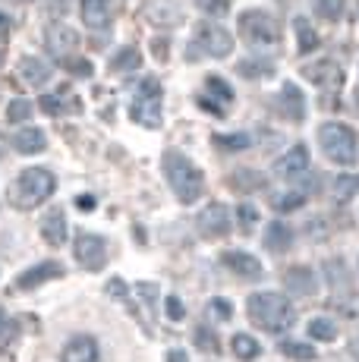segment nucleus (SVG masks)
<instances>
[{"mask_svg":"<svg viewBox=\"0 0 359 362\" xmlns=\"http://www.w3.org/2000/svg\"><path fill=\"white\" fill-rule=\"evenodd\" d=\"M161 164H164V177H167L170 189H174V196L183 202V205H192V202L205 192L202 170H199V167L192 164L183 151L167 148L164 151V158H161Z\"/></svg>","mask_w":359,"mask_h":362,"instance_id":"nucleus-1","label":"nucleus"},{"mask_svg":"<svg viewBox=\"0 0 359 362\" xmlns=\"http://www.w3.org/2000/svg\"><path fill=\"white\" fill-rule=\"evenodd\" d=\"M246 312H249L252 325L268 334H284L287 328H293V303L284 293H252L249 303H246Z\"/></svg>","mask_w":359,"mask_h":362,"instance_id":"nucleus-2","label":"nucleus"},{"mask_svg":"<svg viewBox=\"0 0 359 362\" xmlns=\"http://www.w3.org/2000/svg\"><path fill=\"white\" fill-rule=\"evenodd\" d=\"M54 189H57V180L47 167H25L16 177V183L10 186V205L19 211H32L45 199H51Z\"/></svg>","mask_w":359,"mask_h":362,"instance_id":"nucleus-3","label":"nucleus"},{"mask_svg":"<svg viewBox=\"0 0 359 362\" xmlns=\"http://www.w3.org/2000/svg\"><path fill=\"white\" fill-rule=\"evenodd\" d=\"M319 145L324 151V158L341 167H353L359 158L356 148V132L343 123H322L319 127Z\"/></svg>","mask_w":359,"mask_h":362,"instance_id":"nucleus-4","label":"nucleus"},{"mask_svg":"<svg viewBox=\"0 0 359 362\" xmlns=\"http://www.w3.org/2000/svg\"><path fill=\"white\" fill-rule=\"evenodd\" d=\"M129 117H133L139 127L158 129L164 120V92L158 79H142L139 88L133 95V104H129Z\"/></svg>","mask_w":359,"mask_h":362,"instance_id":"nucleus-5","label":"nucleus"},{"mask_svg":"<svg viewBox=\"0 0 359 362\" xmlns=\"http://www.w3.org/2000/svg\"><path fill=\"white\" fill-rule=\"evenodd\" d=\"M240 35H243V41L249 47H255V51L281 45L278 23H274V16L265 10H246L243 16H240Z\"/></svg>","mask_w":359,"mask_h":362,"instance_id":"nucleus-6","label":"nucleus"},{"mask_svg":"<svg viewBox=\"0 0 359 362\" xmlns=\"http://www.w3.org/2000/svg\"><path fill=\"white\" fill-rule=\"evenodd\" d=\"M230 51H233V35L218 23H202L196 29V38H192L186 57L189 60H196V57H230Z\"/></svg>","mask_w":359,"mask_h":362,"instance_id":"nucleus-7","label":"nucleus"},{"mask_svg":"<svg viewBox=\"0 0 359 362\" xmlns=\"http://www.w3.org/2000/svg\"><path fill=\"white\" fill-rule=\"evenodd\" d=\"M73 255L86 271H101L107 264V240L98 233H79L76 236Z\"/></svg>","mask_w":359,"mask_h":362,"instance_id":"nucleus-8","label":"nucleus"},{"mask_svg":"<svg viewBox=\"0 0 359 362\" xmlns=\"http://www.w3.org/2000/svg\"><path fill=\"white\" fill-rule=\"evenodd\" d=\"M306 173H309L306 145H293V148H290L284 158H278V164H274V177L284 180V183H296V180H302Z\"/></svg>","mask_w":359,"mask_h":362,"instance_id":"nucleus-9","label":"nucleus"},{"mask_svg":"<svg viewBox=\"0 0 359 362\" xmlns=\"http://www.w3.org/2000/svg\"><path fill=\"white\" fill-rule=\"evenodd\" d=\"M274 110H278L284 120H293V123L306 120V98H302V92L293 86V82H284L281 92L274 95Z\"/></svg>","mask_w":359,"mask_h":362,"instance_id":"nucleus-10","label":"nucleus"},{"mask_svg":"<svg viewBox=\"0 0 359 362\" xmlns=\"http://www.w3.org/2000/svg\"><path fill=\"white\" fill-rule=\"evenodd\" d=\"M196 221H199V230L205 236H211V240L230 233V208L220 205V202H211L208 208H202V214Z\"/></svg>","mask_w":359,"mask_h":362,"instance_id":"nucleus-11","label":"nucleus"},{"mask_svg":"<svg viewBox=\"0 0 359 362\" xmlns=\"http://www.w3.org/2000/svg\"><path fill=\"white\" fill-rule=\"evenodd\" d=\"M220 262H224L237 277H243V281H261V274H265V271H261V262L255 259V255H249V252H240V249L224 252L220 255Z\"/></svg>","mask_w":359,"mask_h":362,"instance_id":"nucleus-12","label":"nucleus"},{"mask_svg":"<svg viewBox=\"0 0 359 362\" xmlns=\"http://www.w3.org/2000/svg\"><path fill=\"white\" fill-rule=\"evenodd\" d=\"M41 110H47V114H54V117H60V114H79L82 101H79V95H76L73 88L60 86L57 92L41 95Z\"/></svg>","mask_w":359,"mask_h":362,"instance_id":"nucleus-13","label":"nucleus"},{"mask_svg":"<svg viewBox=\"0 0 359 362\" xmlns=\"http://www.w3.org/2000/svg\"><path fill=\"white\" fill-rule=\"evenodd\" d=\"M54 277H64V264H60V262H41V264L23 271V274L16 277V287L19 290H35L38 284L54 281Z\"/></svg>","mask_w":359,"mask_h":362,"instance_id":"nucleus-14","label":"nucleus"},{"mask_svg":"<svg viewBox=\"0 0 359 362\" xmlns=\"http://www.w3.org/2000/svg\"><path fill=\"white\" fill-rule=\"evenodd\" d=\"M76 45H79V35H76L66 23H51L47 25V47H51L54 54H60V57H70L76 51Z\"/></svg>","mask_w":359,"mask_h":362,"instance_id":"nucleus-15","label":"nucleus"},{"mask_svg":"<svg viewBox=\"0 0 359 362\" xmlns=\"http://www.w3.org/2000/svg\"><path fill=\"white\" fill-rule=\"evenodd\" d=\"M114 16V0H82V19L88 29L105 32Z\"/></svg>","mask_w":359,"mask_h":362,"instance_id":"nucleus-16","label":"nucleus"},{"mask_svg":"<svg viewBox=\"0 0 359 362\" xmlns=\"http://www.w3.org/2000/svg\"><path fill=\"white\" fill-rule=\"evenodd\" d=\"M302 76H306L309 82H315V86H322V88H337L341 79H343V73L337 69L334 60H322V64L302 66Z\"/></svg>","mask_w":359,"mask_h":362,"instance_id":"nucleus-17","label":"nucleus"},{"mask_svg":"<svg viewBox=\"0 0 359 362\" xmlns=\"http://www.w3.org/2000/svg\"><path fill=\"white\" fill-rule=\"evenodd\" d=\"M64 362H98V344L88 334H79L64 346Z\"/></svg>","mask_w":359,"mask_h":362,"instance_id":"nucleus-18","label":"nucleus"},{"mask_svg":"<svg viewBox=\"0 0 359 362\" xmlns=\"http://www.w3.org/2000/svg\"><path fill=\"white\" fill-rule=\"evenodd\" d=\"M41 236H45L51 246H64L66 243V214H64V208H51V211L41 218Z\"/></svg>","mask_w":359,"mask_h":362,"instance_id":"nucleus-19","label":"nucleus"},{"mask_svg":"<svg viewBox=\"0 0 359 362\" xmlns=\"http://www.w3.org/2000/svg\"><path fill=\"white\" fill-rule=\"evenodd\" d=\"M324 274H328V287H331V296H341V290H347L350 296L353 293V284H350V274H347V264H343L341 259H331L324 262Z\"/></svg>","mask_w":359,"mask_h":362,"instance_id":"nucleus-20","label":"nucleus"},{"mask_svg":"<svg viewBox=\"0 0 359 362\" xmlns=\"http://www.w3.org/2000/svg\"><path fill=\"white\" fill-rule=\"evenodd\" d=\"M145 19L155 25H177L180 23V6L174 0H151L145 6Z\"/></svg>","mask_w":359,"mask_h":362,"instance_id":"nucleus-21","label":"nucleus"},{"mask_svg":"<svg viewBox=\"0 0 359 362\" xmlns=\"http://www.w3.org/2000/svg\"><path fill=\"white\" fill-rule=\"evenodd\" d=\"M287 290L293 296H312L315 293V274L306 268V264H300V268H290L287 277H284Z\"/></svg>","mask_w":359,"mask_h":362,"instance_id":"nucleus-22","label":"nucleus"},{"mask_svg":"<svg viewBox=\"0 0 359 362\" xmlns=\"http://www.w3.org/2000/svg\"><path fill=\"white\" fill-rule=\"evenodd\" d=\"M290 243H293V230H290L284 221H271V224H268V230H265V249H268V252H274V255L287 252Z\"/></svg>","mask_w":359,"mask_h":362,"instance_id":"nucleus-23","label":"nucleus"},{"mask_svg":"<svg viewBox=\"0 0 359 362\" xmlns=\"http://www.w3.org/2000/svg\"><path fill=\"white\" fill-rule=\"evenodd\" d=\"M45 145H47L45 132L35 129V127L19 129L16 136H13V148H16L19 155H38V151H45Z\"/></svg>","mask_w":359,"mask_h":362,"instance_id":"nucleus-24","label":"nucleus"},{"mask_svg":"<svg viewBox=\"0 0 359 362\" xmlns=\"http://www.w3.org/2000/svg\"><path fill=\"white\" fill-rule=\"evenodd\" d=\"M19 76H23L29 86L41 88L47 79H51V66H47L41 57H23V60H19Z\"/></svg>","mask_w":359,"mask_h":362,"instance_id":"nucleus-25","label":"nucleus"},{"mask_svg":"<svg viewBox=\"0 0 359 362\" xmlns=\"http://www.w3.org/2000/svg\"><path fill=\"white\" fill-rule=\"evenodd\" d=\"M293 29H296V45H300V54H312L319 47V32L309 25L306 16H296L293 19Z\"/></svg>","mask_w":359,"mask_h":362,"instance_id":"nucleus-26","label":"nucleus"},{"mask_svg":"<svg viewBox=\"0 0 359 362\" xmlns=\"http://www.w3.org/2000/svg\"><path fill=\"white\" fill-rule=\"evenodd\" d=\"M230 346H233V356H237V359H243V362L259 359V353H261L259 340L249 337V334H237V337L230 340Z\"/></svg>","mask_w":359,"mask_h":362,"instance_id":"nucleus-27","label":"nucleus"},{"mask_svg":"<svg viewBox=\"0 0 359 362\" xmlns=\"http://www.w3.org/2000/svg\"><path fill=\"white\" fill-rule=\"evenodd\" d=\"M142 64V54H139V47H123V51H117L114 54V60H110V69L114 73H129V69H139Z\"/></svg>","mask_w":359,"mask_h":362,"instance_id":"nucleus-28","label":"nucleus"},{"mask_svg":"<svg viewBox=\"0 0 359 362\" xmlns=\"http://www.w3.org/2000/svg\"><path fill=\"white\" fill-rule=\"evenodd\" d=\"M353 196H359V173H341V177L334 180V199L350 202Z\"/></svg>","mask_w":359,"mask_h":362,"instance_id":"nucleus-29","label":"nucleus"},{"mask_svg":"<svg viewBox=\"0 0 359 362\" xmlns=\"http://www.w3.org/2000/svg\"><path fill=\"white\" fill-rule=\"evenodd\" d=\"M281 353H284L287 359H296V362H312L315 356H319L315 346L300 344V340H284V344H281Z\"/></svg>","mask_w":359,"mask_h":362,"instance_id":"nucleus-30","label":"nucleus"},{"mask_svg":"<svg viewBox=\"0 0 359 362\" xmlns=\"http://www.w3.org/2000/svg\"><path fill=\"white\" fill-rule=\"evenodd\" d=\"M309 337L322 340V344H331V340H337V325L331 322V318H312V322H309Z\"/></svg>","mask_w":359,"mask_h":362,"instance_id":"nucleus-31","label":"nucleus"},{"mask_svg":"<svg viewBox=\"0 0 359 362\" xmlns=\"http://www.w3.org/2000/svg\"><path fill=\"white\" fill-rule=\"evenodd\" d=\"M237 73L243 76V79H261V76H271L274 66L268 64V60H240Z\"/></svg>","mask_w":359,"mask_h":362,"instance_id":"nucleus-32","label":"nucleus"},{"mask_svg":"<svg viewBox=\"0 0 359 362\" xmlns=\"http://www.w3.org/2000/svg\"><path fill=\"white\" fill-rule=\"evenodd\" d=\"M192 337H196V346H199V350H202V353H218V350H220V344H218V334L211 331L208 325H199Z\"/></svg>","mask_w":359,"mask_h":362,"instance_id":"nucleus-33","label":"nucleus"},{"mask_svg":"<svg viewBox=\"0 0 359 362\" xmlns=\"http://www.w3.org/2000/svg\"><path fill=\"white\" fill-rule=\"evenodd\" d=\"M205 92L215 95V98H220V104H230L233 101V88L227 86L220 76H208V79H205Z\"/></svg>","mask_w":359,"mask_h":362,"instance_id":"nucleus-34","label":"nucleus"},{"mask_svg":"<svg viewBox=\"0 0 359 362\" xmlns=\"http://www.w3.org/2000/svg\"><path fill=\"white\" fill-rule=\"evenodd\" d=\"M215 145L218 148H224V151H240V148H249V136L246 132H233V136H215Z\"/></svg>","mask_w":359,"mask_h":362,"instance_id":"nucleus-35","label":"nucleus"},{"mask_svg":"<svg viewBox=\"0 0 359 362\" xmlns=\"http://www.w3.org/2000/svg\"><path fill=\"white\" fill-rule=\"evenodd\" d=\"M312 10L319 13L322 19H328V23H334V19L343 13V0H312Z\"/></svg>","mask_w":359,"mask_h":362,"instance_id":"nucleus-36","label":"nucleus"},{"mask_svg":"<svg viewBox=\"0 0 359 362\" xmlns=\"http://www.w3.org/2000/svg\"><path fill=\"white\" fill-rule=\"evenodd\" d=\"M136 293L145 303V322H151L155 318V299H158V284H139L136 287Z\"/></svg>","mask_w":359,"mask_h":362,"instance_id":"nucleus-37","label":"nucleus"},{"mask_svg":"<svg viewBox=\"0 0 359 362\" xmlns=\"http://www.w3.org/2000/svg\"><path fill=\"white\" fill-rule=\"evenodd\" d=\"M271 205L278 208V211H296V208L306 205V196H300V192H284V196H274Z\"/></svg>","mask_w":359,"mask_h":362,"instance_id":"nucleus-38","label":"nucleus"},{"mask_svg":"<svg viewBox=\"0 0 359 362\" xmlns=\"http://www.w3.org/2000/svg\"><path fill=\"white\" fill-rule=\"evenodd\" d=\"M237 218H240L243 233H249V230H255V224H259V208L249 205V202H243V205L237 208Z\"/></svg>","mask_w":359,"mask_h":362,"instance_id":"nucleus-39","label":"nucleus"},{"mask_svg":"<svg viewBox=\"0 0 359 362\" xmlns=\"http://www.w3.org/2000/svg\"><path fill=\"white\" fill-rule=\"evenodd\" d=\"M208 318L211 322H230V315H233V305L227 303V299H211L208 303Z\"/></svg>","mask_w":359,"mask_h":362,"instance_id":"nucleus-40","label":"nucleus"},{"mask_svg":"<svg viewBox=\"0 0 359 362\" xmlns=\"http://www.w3.org/2000/svg\"><path fill=\"white\" fill-rule=\"evenodd\" d=\"M29 114H32V104L25 101V98H16V101H10V104H6V117H10L13 123H23V120H29Z\"/></svg>","mask_w":359,"mask_h":362,"instance_id":"nucleus-41","label":"nucleus"},{"mask_svg":"<svg viewBox=\"0 0 359 362\" xmlns=\"http://www.w3.org/2000/svg\"><path fill=\"white\" fill-rule=\"evenodd\" d=\"M192 4L202 13H208V16H224V13L230 10V0H192Z\"/></svg>","mask_w":359,"mask_h":362,"instance_id":"nucleus-42","label":"nucleus"},{"mask_svg":"<svg viewBox=\"0 0 359 362\" xmlns=\"http://www.w3.org/2000/svg\"><path fill=\"white\" fill-rule=\"evenodd\" d=\"M164 309H167L170 322H183V318H186V309H183V303H180V296H167V299H164Z\"/></svg>","mask_w":359,"mask_h":362,"instance_id":"nucleus-43","label":"nucleus"},{"mask_svg":"<svg viewBox=\"0 0 359 362\" xmlns=\"http://www.w3.org/2000/svg\"><path fill=\"white\" fill-rule=\"evenodd\" d=\"M66 66L73 69L76 76H92V64H88V60H79V57H66Z\"/></svg>","mask_w":359,"mask_h":362,"instance_id":"nucleus-44","label":"nucleus"},{"mask_svg":"<svg viewBox=\"0 0 359 362\" xmlns=\"http://www.w3.org/2000/svg\"><path fill=\"white\" fill-rule=\"evenodd\" d=\"M167 54H170V47H164V41L158 38V41H155V57H158V60H164Z\"/></svg>","mask_w":359,"mask_h":362,"instance_id":"nucleus-45","label":"nucleus"},{"mask_svg":"<svg viewBox=\"0 0 359 362\" xmlns=\"http://www.w3.org/2000/svg\"><path fill=\"white\" fill-rule=\"evenodd\" d=\"M167 362H189V356H186L183 350H170L167 353Z\"/></svg>","mask_w":359,"mask_h":362,"instance_id":"nucleus-46","label":"nucleus"},{"mask_svg":"<svg viewBox=\"0 0 359 362\" xmlns=\"http://www.w3.org/2000/svg\"><path fill=\"white\" fill-rule=\"evenodd\" d=\"M76 205H79L82 211H88V208H95V205H98V202H95V199H88V196H82L79 202H76Z\"/></svg>","mask_w":359,"mask_h":362,"instance_id":"nucleus-47","label":"nucleus"},{"mask_svg":"<svg viewBox=\"0 0 359 362\" xmlns=\"http://www.w3.org/2000/svg\"><path fill=\"white\" fill-rule=\"evenodd\" d=\"M350 353H353V359L359 362V334H356L353 340H350Z\"/></svg>","mask_w":359,"mask_h":362,"instance_id":"nucleus-48","label":"nucleus"},{"mask_svg":"<svg viewBox=\"0 0 359 362\" xmlns=\"http://www.w3.org/2000/svg\"><path fill=\"white\" fill-rule=\"evenodd\" d=\"M6 328H10V325H6V315H4V312H0V334H4Z\"/></svg>","mask_w":359,"mask_h":362,"instance_id":"nucleus-49","label":"nucleus"},{"mask_svg":"<svg viewBox=\"0 0 359 362\" xmlns=\"http://www.w3.org/2000/svg\"><path fill=\"white\" fill-rule=\"evenodd\" d=\"M0 25H6V16H4V13H0Z\"/></svg>","mask_w":359,"mask_h":362,"instance_id":"nucleus-50","label":"nucleus"},{"mask_svg":"<svg viewBox=\"0 0 359 362\" xmlns=\"http://www.w3.org/2000/svg\"><path fill=\"white\" fill-rule=\"evenodd\" d=\"M13 4H25V0H13Z\"/></svg>","mask_w":359,"mask_h":362,"instance_id":"nucleus-51","label":"nucleus"},{"mask_svg":"<svg viewBox=\"0 0 359 362\" xmlns=\"http://www.w3.org/2000/svg\"><path fill=\"white\" fill-rule=\"evenodd\" d=\"M0 64H4V51H0Z\"/></svg>","mask_w":359,"mask_h":362,"instance_id":"nucleus-52","label":"nucleus"},{"mask_svg":"<svg viewBox=\"0 0 359 362\" xmlns=\"http://www.w3.org/2000/svg\"><path fill=\"white\" fill-rule=\"evenodd\" d=\"M356 104H359V92H356Z\"/></svg>","mask_w":359,"mask_h":362,"instance_id":"nucleus-53","label":"nucleus"}]
</instances>
